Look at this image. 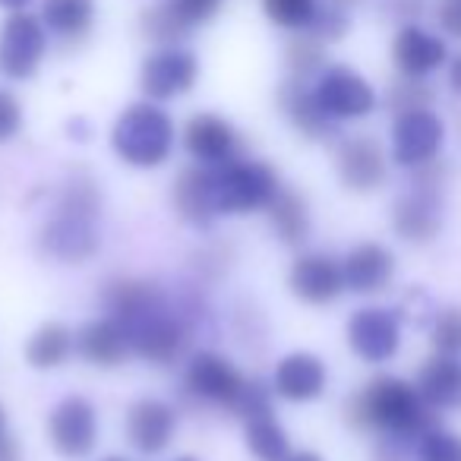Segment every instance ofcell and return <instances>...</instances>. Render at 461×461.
<instances>
[{
	"mask_svg": "<svg viewBox=\"0 0 461 461\" xmlns=\"http://www.w3.org/2000/svg\"><path fill=\"white\" fill-rule=\"evenodd\" d=\"M429 411L433 408L423 402L417 385L398 376H376L348 404V420L354 427L379 429L395 439H420L429 427H436Z\"/></svg>",
	"mask_w": 461,
	"mask_h": 461,
	"instance_id": "obj_1",
	"label": "cell"
},
{
	"mask_svg": "<svg viewBox=\"0 0 461 461\" xmlns=\"http://www.w3.org/2000/svg\"><path fill=\"white\" fill-rule=\"evenodd\" d=\"M174 121L167 117V111H161L152 102L130 104L127 111H121V117L111 127V149L114 155L130 167L140 171H152L161 167L174 152Z\"/></svg>",
	"mask_w": 461,
	"mask_h": 461,
	"instance_id": "obj_2",
	"label": "cell"
},
{
	"mask_svg": "<svg viewBox=\"0 0 461 461\" xmlns=\"http://www.w3.org/2000/svg\"><path fill=\"white\" fill-rule=\"evenodd\" d=\"M282 193V177L269 161L240 158L215 167L218 215H250L266 212Z\"/></svg>",
	"mask_w": 461,
	"mask_h": 461,
	"instance_id": "obj_3",
	"label": "cell"
},
{
	"mask_svg": "<svg viewBox=\"0 0 461 461\" xmlns=\"http://www.w3.org/2000/svg\"><path fill=\"white\" fill-rule=\"evenodd\" d=\"M123 329H127V335H130V348H133L142 360L158 364V366H167V364H174V360H180V354L190 345V329L184 326V320H180L165 301L155 303L152 310H146L140 320H133Z\"/></svg>",
	"mask_w": 461,
	"mask_h": 461,
	"instance_id": "obj_4",
	"label": "cell"
},
{
	"mask_svg": "<svg viewBox=\"0 0 461 461\" xmlns=\"http://www.w3.org/2000/svg\"><path fill=\"white\" fill-rule=\"evenodd\" d=\"M48 442L60 458H89L98 446V408L83 395H67L48 414Z\"/></svg>",
	"mask_w": 461,
	"mask_h": 461,
	"instance_id": "obj_5",
	"label": "cell"
},
{
	"mask_svg": "<svg viewBox=\"0 0 461 461\" xmlns=\"http://www.w3.org/2000/svg\"><path fill=\"white\" fill-rule=\"evenodd\" d=\"M48 51V32L39 16L16 10L0 29V73L7 79H32Z\"/></svg>",
	"mask_w": 461,
	"mask_h": 461,
	"instance_id": "obj_6",
	"label": "cell"
},
{
	"mask_svg": "<svg viewBox=\"0 0 461 461\" xmlns=\"http://www.w3.org/2000/svg\"><path fill=\"white\" fill-rule=\"evenodd\" d=\"M247 383H250V379L218 351L193 354L184 373V385L190 395L203 398V402H209V404H218V408L230 411V414L238 408L240 395L247 392Z\"/></svg>",
	"mask_w": 461,
	"mask_h": 461,
	"instance_id": "obj_7",
	"label": "cell"
},
{
	"mask_svg": "<svg viewBox=\"0 0 461 461\" xmlns=\"http://www.w3.org/2000/svg\"><path fill=\"white\" fill-rule=\"evenodd\" d=\"M313 95L332 121H360L376 108L373 86L351 67H326L316 79Z\"/></svg>",
	"mask_w": 461,
	"mask_h": 461,
	"instance_id": "obj_8",
	"label": "cell"
},
{
	"mask_svg": "<svg viewBox=\"0 0 461 461\" xmlns=\"http://www.w3.org/2000/svg\"><path fill=\"white\" fill-rule=\"evenodd\" d=\"M446 140V127L429 108H414L395 114L392 123V158L404 167H420L436 161Z\"/></svg>",
	"mask_w": 461,
	"mask_h": 461,
	"instance_id": "obj_9",
	"label": "cell"
},
{
	"mask_svg": "<svg viewBox=\"0 0 461 461\" xmlns=\"http://www.w3.org/2000/svg\"><path fill=\"white\" fill-rule=\"evenodd\" d=\"M348 348L364 364H385L402 348V322L385 307H364L348 320Z\"/></svg>",
	"mask_w": 461,
	"mask_h": 461,
	"instance_id": "obj_10",
	"label": "cell"
},
{
	"mask_svg": "<svg viewBox=\"0 0 461 461\" xmlns=\"http://www.w3.org/2000/svg\"><path fill=\"white\" fill-rule=\"evenodd\" d=\"M199 79V60L190 51L171 45L146 58L140 73V86L152 102H171L180 98L196 86Z\"/></svg>",
	"mask_w": 461,
	"mask_h": 461,
	"instance_id": "obj_11",
	"label": "cell"
},
{
	"mask_svg": "<svg viewBox=\"0 0 461 461\" xmlns=\"http://www.w3.org/2000/svg\"><path fill=\"white\" fill-rule=\"evenodd\" d=\"M288 288L291 294L301 303H310V307H326V303L339 301L345 288V269L335 257L320 250L301 253L294 259L288 272Z\"/></svg>",
	"mask_w": 461,
	"mask_h": 461,
	"instance_id": "obj_12",
	"label": "cell"
},
{
	"mask_svg": "<svg viewBox=\"0 0 461 461\" xmlns=\"http://www.w3.org/2000/svg\"><path fill=\"white\" fill-rule=\"evenodd\" d=\"M98 244H102V238H98L95 218L89 215L54 209L51 221L41 228V250L58 263H86L98 253Z\"/></svg>",
	"mask_w": 461,
	"mask_h": 461,
	"instance_id": "obj_13",
	"label": "cell"
},
{
	"mask_svg": "<svg viewBox=\"0 0 461 461\" xmlns=\"http://www.w3.org/2000/svg\"><path fill=\"white\" fill-rule=\"evenodd\" d=\"M224 0H161L142 14V32L161 48H171L184 39L190 29L205 26L215 20Z\"/></svg>",
	"mask_w": 461,
	"mask_h": 461,
	"instance_id": "obj_14",
	"label": "cell"
},
{
	"mask_svg": "<svg viewBox=\"0 0 461 461\" xmlns=\"http://www.w3.org/2000/svg\"><path fill=\"white\" fill-rule=\"evenodd\" d=\"M184 149L190 152V158L196 165L205 167H221L228 161H234L240 149V136L238 130L230 127L224 117L218 114H193L184 127Z\"/></svg>",
	"mask_w": 461,
	"mask_h": 461,
	"instance_id": "obj_15",
	"label": "cell"
},
{
	"mask_svg": "<svg viewBox=\"0 0 461 461\" xmlns=\"http://www.w3.org/2000/svg\"><path fill=\"white\" fill-rule=\"evenodd\" d=\"M123 429H127V442L136 452L161 455L177 433V411L161 398H140L130 404Z\"/></svg>",
	"mask_w": 461,
	"mask_h": 461,
	"instance_id": "obj_16",
	"label": "cell"
},
{
	"mask_svg": "<svg viewBox=\"0 0 461 461\" xmlns=\"http://www.w3.org/2000/svg\"><path fill=\"white\" fill-rule=\"evenodd\" d=\"M335 171L351 193H373L376 186H383L389 161L373 136H348L335 155Z\"/></svg>",
	"mask_w": 461,
	"mask_h": 461,
	"instance_id": "obj_17",
	"label": "cell"
},
{
	"mask_svg": "<svg viewBox=\"0 0 461 461\" xmlns=\"http://www.w3.org/2000/svg\"><path fill=\"white\" fill-rule=\"evenodd\" d=\"M329 385V370L316 354L310 351H294L285 354L276 364V376H272V392L285 402L307 404L326 392Z\"/></svg>",
	"mask_w": 461,
	"mask_h": 461,
	"instance_id": "obj_18",
	"label": "cell"
},
{
	"mask_svg": "<svg viewBox=\"0 0 461 461\" xmlns=\"http://www.w3.org/2000/svg\"><path fill=\"white\" fill-rule=\"evenodd\" d=\"M448 51H446V41L439 35L427 32L420 26H402L392 41V60H395L398 73L402 77H414L423 79L429 73H436L442 64H446Z\"/></svg>",
	"mask_w": 461,
	"mask_h": 461,
	"instance_id": "obj_19",
	"label": "cell"
},
{
	"mask_svg": "<svg viewBox=\"0 0 461 461\" xmlns=\"http://www.w3.org/2000/svg\"><path fill=\"white\" fill-rule=\"evenodd\" d=\"M341 269H345V288L354 294H379L392 285L395 276V257H392L389 247L383 244H357L348 250V257L341 259Z\"/></svg>",
	"mask_w": 461,
	"mask_h": 461,
	"instance_id": "obj_20",
	"label": "cell"
},
{
	"mask_svg": "<svg viewBox=\"0 0 461 461\" xmlns=\"http://www.w3.org/2000/svg\"><path fill=\"white\" fill-rule=\"evenodd\" d=\"M174 209L184 218L186 224H196L205 228L212 218L218 215V203H215V167L205 165H193L184 167L174 180Z\"/></svg>",
	"mask_w": 461,
	"mask_h": 461,
	"instance_id": "obj_21",
	"label": "cell"
},
{
	"mask_svg": "<svg viewBox=\"0 0 461 461\" xmlns=\"http://www.w3.org/2000/svg\"><path fill=\"white\" fill-rule=\"evenodd\" d=\"M77 351L83 354L92 366L111 370V366H121L133 348H130L127 329H123L114 316H102V320H92L79 329Z\"/></svg>",
	"mask_w": 461,
	"mask_h": 461,
	"instance_id": "obj_22",
	"label": "cell"
},
{
	"mask_svg": "<svg viewBox=\"0 0 461 461\" xmlns=\"http://www.w3.org/2000/svg\"><path fill=\"white\" fill-rule=\"evenodd\" d=\"M392 228H395L398 238L411 240V244H429L442 228L439 196L411 190L408 196L398 199L395 209H392Z\"/></svg>",
	"mask_w": 461,
	"mask_h": 461,
	"instance_id": "obj_23",
	"label": "cell"
},
{
	"mask_svg": "<svg viewBox=\"0 0 461 461\" xmlns=\"http://www.w3.org/2000/svg\"><path fill=\"white\" fill-rule=\"evenodd\" d=\"M417 392L433 411L461 408V360L448 354H436L420 366Z\"/></svg>",
	"mask_w": 461,
	"mask_h": 461,
	"instance_id": "obj_24",
	"label": "cell"
},
{
	"mask_svg": "<svg viewBox=\"0 0 461 461\" xmlns=\"http://www.w3.org/2000/svg\"><path fill=\"white\" fill-rule=\"evenodd\" d=\"M278 104H282L285 117L291 121V127L297 133H303L307 140H326L332 133V117L322 111V104L316 102L313 92H307L301 86V79L285 83L278 92Z\"/></svg>",
	"mask_w": 461,
	"mask_h": 461,
	"instance_id": "obj_25",
	"label": "cell"
},
{
	"mask_svg": "<svg viewBox=\"0 0 461 461\" xmlns=\"http://www.w3.org/2000/svg\"><path fill=\"white\" fill-rule=\"evenodd\" d=\"M161 301H165L161 291L152 282H142V278H117L102 294V303L121 326H130V322L140 320L146 310H152Z\"/></svg>",
	"mask_w": 461,
	"mask_h": 461,
	"instance_id": "obj_26",
	"label": "cell"
},
{
	"mask_svg": "<svg viewBox=\"0 0 461 461\" xmlns=\"http://www.w3.org/2000/svg\"><path fill=\"white\" fill-rule=\"evenodd\" d=\"M41 23L64 41H79L95 23V0H45Z\"/></svg>",
	"mask_w": 461,
	"mask_h": 461,
	"instance_id": "obj_27",
	"label": "cell"
},
{
	"mask_svg": "<svg viewBox=\"0 0 461 461\" xmlns=\"http://www.w3.org/2000/svg\"><path fill=\"white\" fill-rule=\"evenodd\" d=\"M73 345L77 339L64 322H45L26 341V360L32 370H58L73 354Z\"/></svg>",
	"mask_w": 461,
	"mask_h": 461,
	"instance_id": "obj_28",
	"label": "cell"
},
{
	"mask_svg": "<svg viewBox=\"0 0 461 461\" xmlns=\"http://www.w3.org/2000/svg\"><path fill=\"white\" fill-rule=\"evenodd\" d=\"M269 221L276 238L288 247H301L303 240L310 238V209L307 199L294 190H282L276 199H272L269 209Z\"/></svg>",
	"mask_w": 461,
	"mask_h": 461,
	"instance_id": "obj_29",
	"label": "cell"
},
{
	"mask_svg": "<svg viewBox=\"0 0 461 461\" xmlns=\"http://www.w3.org/2000/svg\"><path fill=\"white\" fill-rule=\"evenodd\" d=\"M247 448H250L253 458L259 461H285L291 455V439L285 433V427L276 420V414H259L247 420L244 429Z\"/></svg>",
	"mask_w": 461,
	"mask_h": 461,
	"instance_id": "obj_30",
	"label": "cell"
},
{
	"mask_svg": "<svg viewBox=\"0 0 461 461\" xmlns=\"http://www.w3.org/2000/svg\"><path fill=\"white\" fill-rule=\"evenodd\" d=\"M285 64H288L291 77L294 79H310L320 77L326 70V48L316 35H297L288 41V51H285Z\"/></svg>",
	"mask_w": 461,
	"mask_h": 461,
	"instance_id": "obj_31",
	"label": "cell"
},
{
	"mask_svg": "<svg viewBox=\"0 0 461 461\" xmlns=\"http://www.w3.org/2000/svg\"><path fill=\"white\" fill-rule=\"evenodd\" d=\"M263 10L276 26L282 29H310L320 14V4L316 0H263Z\"/></svg>",
	"mask_w": 461,
	"mask_h": 461,
	"instance_id": "obj_32",
	"label": "cell"
},
{
	"mask_svg": "<svg viewBox=\"0 0 461 461\" xmlns=\"http://www.w3.org/2000/svg\"><path fill=\"white\" fill-rule=\"evenodd\" d=\"M417 461H461V436L429 427L417 442Z\"/></svg>",
	"mask_w": 461,
	"mask_h": 461,
	"instance_id": "obj_33",
	"label": "cell"
},
{
	"mask_svg": "<svg viewBox=\"0 0 461 461\" xmlns=\"http://www.w3.org/2000/svg\"><path fill=\"white\" fill-rule=\"evenodd\" d=\"M429 102H433V89L423 79L402 77L389 89V108L395 114H404V111H414V108H429Z\"/></svg>",
	"mask_w": 461,
	"mask_h": 461,
	"instance_id": "obj_34",
	"label": "cell"
},
{
	"mask_svg": "<svg viewBox=\"0 0 461 461\" xmlns=\"http://www.w3.org/2000/svg\"><path fill=\"white\" fill-rule=\"evenodd\" d=\"M433 348L436 354L458 357L461 354V307H448L433 322Z\"/></svg>",
	"mask_w": 461,
	"mask_h": 461,
	"instance_id": "obj_35",
	"label": "cell"
},
{
	"mask_svg": "<svg viewBox=\"0 0 461 461\" xmlns=\"http://www.w3.org/2000/svg\"><path fill=\"white\" fill-rule=\"evenodd\" d=\"M345 32H348V16L341 14V7H335V4L320 10L313 26H310V35H316L320 41H339Z\"/></svg>",
	"mask_w": 461,
	"mask_h": 461,
	"instance_id": "obj_36",
	"label": "cell"
},
{
	"mask_svg": "<svg viewBox=\"0 0 461 461\" xmlns=\"http://www.w3.org/2000/svg\"><path fill=\"white\" fill-rule=\"evenodd\" d=\"M23 130V104L14 92L0 89V146L10 142Z\"/></svg>",
	"mask_w": 461,
	"mask_h": 461,
	"instance_id": "obj_37",
	"label": "cell"
},
{
	"mask_svg": "<svg viewBox=\"0 0 461 461\" xmlns=\"http://www.w3.org/2000/svg\"><path fill=\"white\" fill-rule=\"evenodd\" d=\"M436 23L446 35L461 41V0H439L436 7Z\"/></svg>",
	"mask_w": 461,
	"mask_h": 461,
	"instance_id": "obj_38",
	"label": "cell"
},
{
	"mask_svg": "<svg viewBox=\"0 0 461 461\" xmlns=\"http://www.w3.org/2000/svg\"><path fill=\"white\" fill-rule=\"evenodd\" d=\"M427 7V0H389V10L398 20H417Z\"/></svg>",
	"mask_w": 461,
	"mask_h": 461,
	"instance_id": "obj_39",
	"label": "cell"
},
{
	"mask_svg": "<svg viewBox=\"0 0 461 461\" xmlns=\"http://www.w3.org/2000/svg\"><path fill=\"white\" fill-rule=\"evenodd\" d=\"M0 461H20V442L10 433L0 436Z\"/></svg>",
	"mask_w": 461,
	"mask_h": 461,
	"instance_id": "obj_40",
	"label": "cell"
},
{
	"mask_svg": "<svg viewBox=\"0 0 461 461\" xmlns=\"http://www.w3.org/2000/svg\"><path fill=\"white\" fill-rule=\"evenodd\" d=\"M448 86L461 95V54L452 60V67H448Z\"/></svg>",
	"mask_w": 461,
	"mask_h": 461,
	"instance_id": "obj_41",
	"label": "cell"
},
{
	"mask_svg": "<svg viewBox=\"0 0 461 461\" xmlns=\"http://www.w3.org/2000/svg\"><path fill=\"white\" fill-rule=\"evenodd\" d=\"M285 461H322V458L316 452H291Z\"/></svg>",
	"mask_w": 461,
	"mask_h": 461,
	"instance_id": "obj_42",
	"label": "cell"
},
{
	"mask_svg": "<svg viewBox=\"0 0 461 461\" xmlns=\"http://www.w3.org/2000/svg\"><path fill=\"white\" fill-rule=\"evenodd\" d=\"M26 4H29V0H0V7L14 10V14H16V10H23V7H26Z\"/></svg>",
	"mask_w": 461,
	"mask_h": 461,
	"instance_id": "obj_43",
	"label": "cell"
},
{
	"mask_svg": "<svg viewBox=\"0 0 461 461\" xmlns=\"http://www.w3.org/2000/svg\"><path fill=\"white\" fill-rule=\"evenodd\" d=\"M7 433V414H4V404H0V436Z\"/></svg>",
	"mask_w": 461,
	"mask_h": 461,
	"instance_id": "obj_44",
	"label": "cell"
},
{
	"mask_svg": "<svg viewBox=\"0 0 461 461\" xmlns=\"http://www.w3.org/2000/svg\"><path fill=\"white\" fill-rule=\"evenodd\" d=\"M335 7H354V4H360V0H332Z\"/></svg>",
	"mask_w": 461,
	"mask_h": 461,
	"instance_id": "obj_45",
	"label": "cell"
},
{
	"mask_svg": "<svg viewBox=\"0 0 461 461\" xmlns=\"http://www.w3.org/2000/svg\"><path fill=\"white\" fill-rule=\"evenodd\" d=\"M102 461H127V458H121V455H108V458H102Z\"/></svg>",
	"mask_w": 461,
	"mask_h": 461,
	"instance_id": "obj_46",
	"label": "cell"
},
{
	"mask_svg": "<svg viewBox=\"0 0 461 461\" xmlns=\"http://www.w3.org/2000/svg\"><path fill=\"white\" fill-rule=\"evenodd\" d=\"M174 461H199V458H193V455H180V458H174Z\"/></svg>",
	"mask_w": 461,
	"mask_h": 461,
	"instance_id": "obj_47",
	"label": "cell"
}]
</instances>
